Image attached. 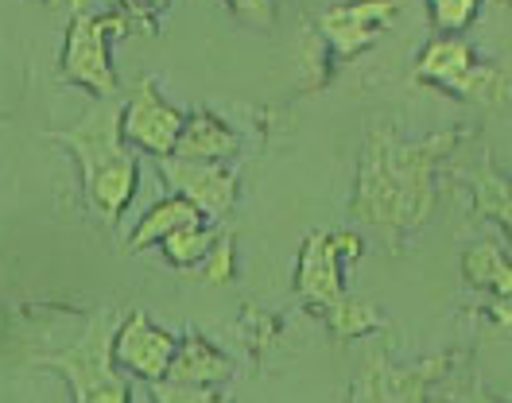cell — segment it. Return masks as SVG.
<instances>
[{"label": "cell", "mask_w": 512, "mask_h": 403, "mask_svg": "<svg viewBox=\"0 0 512 403\" xmlns=\"http://www.w3.org/2000/svg\"><path fill=\"white\" fill-rule=\"evenodd\" d=\"M326 322L334 326L338 338H361V334L381 326V310L369 307V303H357V299H342L338 307L326 310Z\"/></svg>", "instance_id": "18"}, {"label": "cell", "mask_w": 512, "mask_h": 403, "mask_svg": "<svg viewBox=\"0 0 512 403\" xmlns=\"http://www.w3.org/2000/svg\"><path fill=\"white\" fill-rule=\"evenodd\" d=\"M478 16L481 0H427V20L439 35H466Z\"/></svg>", "instance_id": "17"}, {"label": "cell", "mask_w": 512, "mask_h": 403, "mask_svg": "<svg viewBox=\"0 0 512 403\" xmlns=\"http://www.w3.org/2000/svg\"><path fill=\"white\" fill-rule=\"evenodd\" d=\"M175 345L163 326H156L144 310H132L125 322L113 330V361L121 372H132L148 384H156L171 369V357H175Z\"/></svg>", "instance_id": "7"}, {"label": "cell", "mask_w": 512, "mask_h": 403, "mask_svg": "<svg viewBox=\"0 0 512 403\" xmlns=\"http://www.w3.org/2000/svg\"><path fill=\"white\" fill-rule=\"evenodd\" d=\"M171 8V0H117V12H125L128 24H140V28H156L163 12Z\"/></svg>", "instance_id": "21"}, {"label": "cell", "mask_w": 512, "mask_h": 403, "mask_svg": "<svg viewBox=\"0 0 512 403\" xmlns=\"http://www.w3.org/2000/svg\"><path fill=\"white\" fill-rule=\"evenodd\" d=\"M125 31H128L125 12H105V16L78 12L66 24L63 59H59L63 82L94 93V97H117L121 82H117V70H113V59H109V39L113 35H125Z\"/></svg>", "instance_id": "2"}, {"label": "cell", "mask_w": 512, "mask_h": 403, "mask_svg": "<svg viewBox=\"0 0 512 403\" xmlns=\"http://www.w3.org/2000/svg\"><path fill=\"white\" fill-rule=\"evenodd\" d=\"M194 221H202L198 206L187 202L183 194H167V198H160L148 214L136 221V229H132V237H128V248H136V252H144V248H160L163 237H171L175 229L194 225Z\"/></svg>", "instance_id": "14"}, {"label": "cell", "mask_w": 512, "mask_h": 403, "mask_svg": "<svg viewBox=\"0 0 512 403\" xmlns=\"http://www.w3.org/2000/svg\"><path fill=\"white\" fill-rule=\"evenodd\" d=\"M225 8L249 24H260V28H268L276 16V0H225Z\"/></svg>", "instance_id": "22"}, {"label": "cell", "mask_w": 512, "mask_h": 403, "mask_svg": "<svg viewBox=\"0 0 512 403\" xmlns=\"http://www.w3.org/2000/svg\"><path fill=\"white\" fill-rule=\"evenodd\" d=\"M295 291L319 307L322 314L338 307L346 299V283H342V256L330 241V233H311L299 252V272H295Z\"/></svg>", "instance_id": "9"}, {"label": "cell", "mask_w": 512, "mask_h": 403, "mask_svg": "<svg viewBox=\"0 0 512 403\" xmlns=\"http://www.w3.org/2000/svg\"><path fill=\"white\" fill-rule=\"evenodd\" d=\"M183 124L187 113L175 109L167 97H163L160 82L148 74L140 78L128 101H121V132H125L128 148L163 159V155H175L179 148V136H183Z\"/></svg>", "instance_id": "3"}, {"label": "cell", "mask_w": 512, "mask_h": 403, "mask_svg": "<svg viewBox=\"0 0 512 403\" xmlns=\"http://www.w3.org/2000/svg\"><path fill=\"white\" fill-rule=\"evenodd\" d=\"M233 372V361L225 357L222 349L202 334H187V338L175 345V357H171V369L163 380H179V384H225Z\"/></svg>", "instance_id": "13"}, {"label": "cell", "mask_w": 512, "mask_h": 403, "mask_svg": "<svg viewBox=\"0 0 512 403\" xmlns=\"http://www.w3.org/2000/svg\"><path fill=\"white\" fill-rule=\"evenodd\" d=\"M82 403H132V388H128V380H113V384H105V388H97L94 396H86Z\"/></svg>", "instance_id": "23"}, {"label": "cell", "mask_w": 512, "mask_h": 403, "mask_svg": "<svg viewBox=\"0 0 512 403\" xmlns=\"http://www.w3.org/2000/svg\"><path fill=\"white\" fill-rule=\"evenodd\" d=\"M396 16H400V0H346L322 12L319 31L338 59H353L369 51L396 24Z\"/></svg>", "instance_id": "5"}, {"label": "cell", "mask_w": 512, "mask_h": 403, "mask_svg": "<svg viewBox=\"0 0 512 403\" xmlns=\"http://www.w3.org/2000/svg\"><path fill=\"white\" fill-rule=\"evenodd\" d=\"M214 241H218V233H214L206 221H194V225L175 229L171 237H163L160 248L167 264H175V268H194V264L206 260V252L214 248Z\"/></svg>", "instance_id": "16"}, {"label": "cell", "mask_w": 512, "mask_h": 403, "mask_svg": "<svg viewBox=\"0 0 512 403\" xmlns=\"http://www.w3.org/2000/svg\"><path fill=\"white\" fill-rule=\"evenodd\" d=\"M470 403H493V400H485V396H474V400H470Z\"/></svg>", "instance_id": "25"}, {"label": "cell", "mask_w": 512, "mask_h": 403, "mask_svg": "<svg viewBox=\"0 0 512 403\" xmlns=\"http://www.w3.org/2000/svg\"><path fill=\"white\" fill-rule=\"evenodd\" d=\"M233 237L229 233H218V241H214V248L206 252V260H202V276H206V283H214V287H222V283H229L233 279Z\"/></svg>", "instance_id": "20"}, {"label": "cell", "mask_w": 512, "mask_h": 403, "mask_svg": "<svg viewBox=\"0 0 512 403\" xmlns=\"http://www.w3.org/2000/svg\"><path fill=\"white\" fill-rule=\"evenodd\" d=\"M330 241H334V248H338L342 260H357V256H361V237H357L353 229H334Z\"/></svg>", "instance_id": "24"}, {"label": "cell", "mask_w": 512, "mask_h": 403, "mask_svg": "<svg viewBox=\"0 0 512 403\" xmlns=\"http://www.w3.org/2000/svg\"><path fill=\"white\" fill-rule=\"evenodd\" d=\"M505 4H512V0H505Z\"/></svg>", "instance_id": "26"}, {"label": "cell", "mask_w": 512, "mask_h": 403, "mask_svg": "<svg viewBox=\"0 0 512 403\" xmlns=\"http://www.w3.org/2000/svg\"><path fill=\"white\" fill-rule=\"evenodd\" d=\"M431 148H400L392 136H373L361 163L353 214L369 225H419L431 206Z\"/></svg>", "instance_id": "1"}, {"label": "cell", "mask_w": 512, "mask_h": 403, "mask_svg": "<svg viewBox=\"0 0 512 403\" xmlns=\"http://www.w3.org/2000/svg\"><path fill=\"white\" fill-rule=\"evenodd\" d=\"M156 167H160L163 183L171 186V194H183L187 202H194L202 217H225L237 206V175L229 171V163L163 155L156 159Z\"/></svg>", "instance_id": "6"}, {"label": "cell", "mask_w": 512, "mask_h": 403, "mask_svg": "<svg viewBox=\"0 0 512 403\" xmlns=\"http://www.w3.org/2000/svg\"><path fill=\"white\" fill-rule=\"evenodd\" d=\"M462 276L470 287H485L501 299H512V256H505V248L493 245V241H478V245L466 248Z\"/></svg>", "instance_id": "15"}, {"label": "cell", "mask_w": 512, "mask_h": 403, "mask_svg": "<svg viewBox=\"0 0 512 403\" xmlns=\"http://www.w3.org/2000/svg\"><path fill=\"white\" fill-rule=\"evenodd\" d=\"M43 365L66 372V380H70L74 400L78 403L86 400V396H94L97 388L121 380V369H117V361H113V330H109L105 318L94 322L90 334L78 341V345H70L66 353H59V357H43Z\"/></svg>", "instance_id": "8"}, {"label": "cell", "mask_w": 512, "mask_h": 403, "mask_svg": "<svg viewBox=\"0 0 512 403\" xmlns=\"http://www.w3.org/2000/svg\"><path fill=\"white\" fill-rule=\"evenodd\" d=\"M51 136L63 140L74 152L78 167H82V183L94 179L97 171L113 167L117 159L132 155L125 132H121V101L117 97H97V105L74 128H59Z\"/></svg>", "instance_id": "4"}, {"label": "cell", "mask_w": 512, "mask_h": 403, "mask_svg": "<svg viewBox=\"0 0 512 403\" xmlns=\"http://www.w3.org/2000/svg\"><path fill=\"white\" fill-rule=\"evenodd\" d=\"M423 384V372L392 369L381 357H369V365L353 384L350 403H423Z\"/></svg>", "instance_id": "11"}, {"label": "cell", "mask_w": 512, "mask_h": 403, "mask_svg": "<svg viewBox=\"0 0 512 403\" xmlns=\"http://www.w3.org/2000/svg\"><path fill=\"white\" fill-rule=\"evenodd\" d=\"M241 152V136L237 128L214 113H191L183 124V136H179V159H202V163H229L233 155Z\"/></svg>", "instance_id": "12"}, {"label": "cell", "mask_w": 512, "mask_h": 403, "mask_svg": "<svg viewBox=\"0 0 512 403\" xmlns=\"http://www.w3.org/2000/svg\"><path fill=\"white\" fill-rule=\"evenodd\" d=\"M152 403H229L218 384H179V380H156Z\"/></svg>", "instance_id": "19"}, {"label": "cell", "mask_w": 512, "mask_h": 403, "mask_svg": "<svg viewBox=\"0 0 512 403\" xmlns=\"http://www.w3.org/2000/svg\"><path fill=\"white\" fill-rule=\"evenodd\" d=\"M474 74H478V59L462 35H435L416 59L419 82H431V86L454 93L474 90Z\"/></svg>", "instance_id": "10"}]
</instances>
